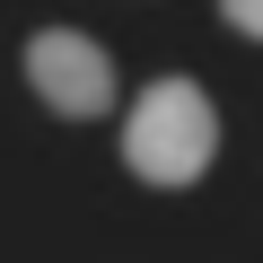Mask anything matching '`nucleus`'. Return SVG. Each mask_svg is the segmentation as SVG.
<instances>
[{
    "label": "nucleus",
    "mask_w": 263,
    "mask_h": 263,
    "mask_svg": "<svg viewBox=\"0 0 263 263\" xmlns=\"http://www.w3.org/2000/svg\"><path fill=\"white\" fill-rule=\"evenodd\" d=\"M211 158H219V114H211L202 79L167 70V79H149L141 97H132V114H123V167L141 184L184 193V184L211 176Z\"/></svg>",
    "instance_id": "obj_1"
},
{
    "label": "nucleus",
    "mask_w": 263,
    "mask_h": 263,
    "mask_svg": "<svg viewBox=\"0 0 263 263\" xmlns=\"http://www.w3.org/2000/svg\"><path fill=\"white\" fill-rule=\"evenodd\" d=\"M27 88H35L62 123H97V114L114 105V62H105L97 35L44 27V35H27Z\"/></svg>",
    "instance_id": "obj_2"
},
{
    "label": "nucleus",
    "mask_w": 263,
    "mask_h": 263,
    "mask_svg": "<svg viewBox=\"0 0 263 263\" xmlns=\"http://www.w3.org/2000/svg\"><path fill=\"white\" fill-rule=\"evenodd\" d=\"M219 18H228L246 44H263V0H219Z\"/></svg>",
    "instance_id": "obj_3"
}]
</instances>
